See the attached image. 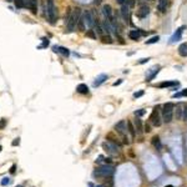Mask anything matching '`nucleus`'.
Instances as JSON below:
<instances>
[{
	"label": "nucleus",
	"mask_w": 187,
	"mask_h": 187,
	"mask_svg": "<svg viewBox=\"0 0 187 187\" xmlns=\"http://www.w3.org/2000/svg\"><path fill=\"white\" fill-rule=\"evenodd\" d=\"M174 110L175 106L172 102H166L162 105V110H161V116H162V121L170 123L174 119Z\"/></svg>",
	"instance_id": "f257e3e1"
},
{
	"label": "nucleus",
	"mask_w": 187,
	"mask_h": 187,
	"mask_svg": "<svg viewBox=\"0 0 187 187\" xmlns=\"http://www.w3.org/2000/svg\"><path fill=\"white\" fill-rule=\"evenodd\" d=\"M165 187H174L172 185H167V186H165Z\"/></svg>",
	"instance_id": "c03bdc74"
},
{
	"label": "nucleus",
	"mask_w": 187,
	"mask_h": 187,
	"mask_svg": "<svg viewBox=\"0 0 187 187\" xmlns=\"http://www.w3.org/2000/svg\"><path fill=\"white\" fill-rule=\"evenodd\" d=\"M115 131L117 132V134L122 135V136H126V132H127V123H126V121H123V120L119 121L115 125Z\"/></svg>",
	"instance_id": "423d86ee"
},
{
	"label": "nucleus",
	"mask_w": 187,
	"mask_h": 187,
	"mask_svg": "<svg viewBox=\"0 0 187 187\" xmlns=\"http://www.w3.org/2000/svg\"><path fill=\"white\" fill-rule=\"evenodd\" d=\"M129 36L131 40H138L140 37H141V31L140 30H131L129 33Z\"/></svg>",
	"instance_id": "6ab92c4d"
},
{
	"label": "nucleus",
	"mask_w": 187,
	"mask_h": 187,
	"mask_svg": "<svg viewBox=\"0 0 187 187\" xmlns=\"http://www.w3.org/2000/svg\"><path fill=\"white\" fill-rule=\"evenodd\" d=\"M150 131H151V125H150V123H145L144 132H150Z\"/></svg>",
	"instance_id": "473e14b6"
},
{
	"label": "nucleus",
	"mask_w": 187,
	"mask_h": 187,
	"mask_svg": "<svg viewBox=\"0 0 187 187\" xmlns=\"http://www.w3.org/2000/svg\"><path fill=\"white\" fill-rule=\"evenodd\" d=\"M122 82V80H119V81H116V82H114L112 85H114V86H117V85H120Z\"/></svg>",
	"instance_id": "79ce46f5"
},
{
	"label": "nucleus",
	"mask_w": 187,
	"mask_h": 187,
	"mask_svg": "<svg viewBox=\"0 0 187 187\" xmlns=\"http://www.w3.org/2000/svg\"><path fill=\"white\" fill-rule=\"evenodd\" d=\"M144 94H145V92H144L142 90H141V91H137V92H135V94H134V97H135V99H137V97H141V96L144 95Z\"/></svg>",
	"instance_id": "f704fd0d"
},
{
	"label": "nucleus",
	"mask_w": 187,
	"mask_h": 187,
	"mask_svg": "<svg viewBox=\"0 0 187 187\" xmlns=\"http://www.w3.org/2000/svg\"><path fill=\"white\" fill-rule=\"evenodd\" d=\"M176 108V119L177 120H182V116H183V105L182 104H177Z\"/></svg>",
	"instance_id": "ddd939ff"
},
{
	"label": "nucleus",
	"mask_w": 187,
	"mask_h": 187,
	"mask_svg": "<svg viewBox=\"0 0 187 187\" xmlns=\"http://www.w3.org/2000/svg\"><path fill=\"white\" fill-rule=\"evenodd\" d=\"M182 121H187V104L183 105V116H182Z\"/></svg>",
	"instance_id": "c85d7f7f"
},
{
	"label": "nucleus",
	"mask_w": 187,
	"mask_h": 187,
	"mask_svg": "<svg viewBox=\"0 0 187 187\" xmlns=\"http://www.w3.org/2000/svg\"><path fill=\"white\" fill-rule=\"evenodd\" d=\"M100 3H101V0H95V4H97V5H99Z\"/></svg>",
	"instance_id": "37998d69"
},
{
	"label": "nucleus",
	"mask_w": 187,
	"mask_h": 187,
	"mask_svg": "<svg viewBox=\"0 0 187 187\" xmlns=\"http://www.w3.org/2000/svg\"><path fill=\"white\" fill-rule=\"evenodd\" d=\"M149 14H150V7L147 6L146 4H141V5H140L138 10H137V13H136L137 18H140V19H144V18H146Z\"/></svg>",
	"instance_id": "1a4fd4ad"
},
{
	"label": "nucleus",
	"mask_w": 187,
	"mask_h": 187,
	"mask_svg": "<svg viewBox=\"0 0 187 187\" xmlns=\"http://www.w3.org/2000/svg\"><path fill=\"white\" fill-rule=\"evenodd\" d=\"M183 26H181V28H178L177 29V31L175 33V35L171 37V43H175V41H177V40H180V37H181V35H182V31H183Z\"/></svg>",
	"instance_id": "aec40b11"
},
{
	"label": "nucleus",
	"mask_w": 187,
	"mask_h": 187,
	"mask_svg": "<svg viewBox=\"0 0 187 187\" xmlns=\"http://www.w3.org/2000/svg\"><path fill=\"white\" fill-rule=\"evenodd\" d=\"M28 6L30 7V10H31V13H33V14L37 13V0H29Z\"/></svg>",
	"instance_id": "dca6fc26"
},
{
	"label": "nucleus",
	"mask_w": 187,
	"mask_h": 187,
	"mask_svg": "<svg viewBox=\"0 0 187 187\" xmlns=\"http://www.w3.org/2000/svg\"><path fill=\"white\" fill-rule=\"evenodd\" d=\"M151 142H152V146L155 147L156 150H161L162 149V144H161V140H160L159 136H153Z\"/></svg>",
	"instance_id": "2eb2a0df"
},
{
	"label": "nucleus",
	"mask_w": 187,
	"mask_h": 187,
	"mask_svg": "<svg viewBox=\"0 0 187 187\" xmlns=\"http://www.w3.org/2000/svg\"><path fill=\"white\" fill-rule=\"evenodd\" d=\"M19 144H20V138H15L14 141L11 142V145H13V146H16V145H19Z\"/></svg>",
	"instance_id": "4c0bfd02"
},
{
	"label": "nucleus",
	"mask_w": 187,
	"mask_h": 187,
	"mask_svg": "<svg viewBox=\"0 0 187 187\" xmlns=\"http://www.w3.org/2000/svg\"><path fill=\"white\" fill-rule=\"evenodd\" d=\"M0 183H1V186H6V185H9V183H10V178H9V177H4Z\"/></svg>",
	"instance_id": "c756f323"
},
{
	"label": "nucleus",
	"mask_w": 187,
	"mask_h": 187,
	"mask_svg": "<svg viewBox=\"0 0 187 187\" xmlns=\"http://www.w3.org/2000/svg\"><path fill=\"white\" fill-rule=\"evenodd\" d=\"M134 125H135V129H136V132L137 134H141V132H144V125H142V121L140 117H137L136 116V119L134 121Z\"/></svg>",
	"instance_id": "f8f14e48"
},
{
	"label": "nucleus",
	"mask_w": 187,
	"mask_h": 187,
	"mask_svg": "<svg viewBox=\"0 0 187 187\" xmlns=\"http://www.w3.org/2000/svg\"><path fill=\"white\" fill-rule=\"evenodd\" d=\"M16 187H22V186H16Z\"/></svg>",
	"instance_id": "49530a36"
},
{
	"label": "nucleus",
	"mask_w": 187,
	"mask_h": 187,
	"mask_svg": "<svg viewBox=\"0 0 187 187\" xmlns=\"http://www.w3.org/2000/svg\"><path fill=\"white\" fill-rule=\"evenodd\" d=\"M175 85H178V82L177 81H163L159 84V88H170V86H175Z\"/></svg>",
	"instance_id": "b1692460"
},
{
	"label": "nucleus",
	"mask_w": 187,
	"mask_h": 187,
	"mask_svg": "<svg viewBox=\"0 0 187 187\" xmlns=\"http://www.w3.org/2000/svg\"><path fill=\"white\" fill-rule=\"evenodd\" d=\"M145 110H138V111H135V115L137 116V117H140V116H142V115H145Z\"/></svg>",
	"instance_id": "c9c22d12"
},
{
	"label": "nucleus",
	"mask_w": 187,
	"mask_h": 187,
	"mask_svg": "<svg viewBox=\"0 0 187 187\" xmlns=\"http://www.w3.org/2000/svg\"><path fill=\"white\" fill-rule=\"evenodd\" d=\"M46 4V16L50 24H55L56 20V7H55V1L54 0H45Z\"/></svg>",
	"instance_id": "7ed1b4c3"
},
{
	"label": "nucleus",
	"mask_w": 187,
	"mask_h": 187,
	"mask_svg": "<svg viewBox=\"0 0 187 187\" xmlns=\"http://www.w3.org/2000/svg\"><path fill=\"white\" fill-rule=\"evenodd\" d=\"M125 1H126V0H116V3L120 4V5H123V4H125Z\"/></svg>",
	"instance_id": "a19ab883"
},
{
	"label": "nucleus",
	"mask_w": 187,
	"mask_h": 187,
	"mask_svg": "<svg viewBox=\"0 0 187 187\" xmlns=\"http://www.w3.org/2000/svg\"><path fill=\"white\" fill-rule=\"evenodd\" d=\"M15 171H16V165H13L10 167V174H15Z\"/></svg>",
	"instance_id": "58836bf2"
},
{
	"label": "nucleus",
	"mask_w": 187,
	"mask_h": 187,
	"mask_svg": "<svg viewBox=\"0 0 187 187\" xmlns=\"http://www.w3.org/2000/svg\"><path fill=\"white\" fill-rule=\"evenodd\" d=\"M101 40H102V43H107V44H112V37L110 36V34H107V35H102V36H101Z\"/></svg>",
	"instance_id": "bb28decb"
},
{
	"label": "nucleus",
	"mask_w": 187,
	"mask_h": 187,
	"mask_svg": "<svg viewBox=\"0 0 187 187\" xmlns=\"http://www.w3.org/2000/svg\"><path fill=\"white\" fill-rule=\"evenodd\" d=\"M106 80H107V75H106V74H100V75L96 77V80L94 81V86L97 88V86H100L101 84H104Z\"/></svg>",
	"instance_id": "9b49d317"
},
{
	"label": "nucleus",
	"mask_w": 187,
	"mask_h": 187,
	"mask_svg": "<svg viewBox=\"0 0 187 187\" xmlns=\"http://www.w3.org/2000/svg\"><path fill=\"white\" fill-rule=\"evenodd\" d=\"M180 94H181V96H187V89H183Z\"/></svg>",
	"instance_id": "ea45409f"
},
{
	"label": "nucleus",
	"mask_w": 187,
	"mask_h": 187,
	"mask_svg": "<svg viewBox=\"0 0 187 187\" xmlns=\"http://www.w3.org/2000/svg\"><path fill=\"white\" fill-rule=\"evenodd\" d=\"M178 54L183 58L187 56V43H183V44H181L180 46H178Z\"/></svg>",
	"instance_id": "4be33fe9"
},
{
	"label": "nucleus",
	"mask_w": 187,
	"mask_h": 187,
	"mask_svg": "<svg viewBox=\"0 0 187 187\" xmlns=\"http://www.w3.org/2000/svg\"><path fill=\"white\" fill-rule=\"evenodd\" d=\"M126 1H127L129 7H134V6H135V4H136V0H126Z\"/></svg>",
	"instance_id": "72a5a7b5"
},
{
	"label": "nucleus",
	"mask_w": 187,
	"mask_h": 187,
	"mask_svg": "<svg viewBox=\"0 0 187 187\" xmlns=\"http://www.w3.org/2000/svg\"><path fill=\"white\" fill-rule=\"evenodd\" d=\"M102 13L105 15V18L112 24V22L115 21V19H114V14H112V7H111L110 4H105L102 6Z\"/></svg>",
	"instance_id": "0eeeda50"
},
{
	"label": "nucleus",
	"mask_w": 187,
	"mask_h": 187,
	"mask_svg": "<svg viewBox=\"0 0 187 187\" xmlns=\"http://www.w3.org/2000/svg\"><path fill=\"white\" fill-rule=\"evenodd\" d=\"M121 15H122V19L125 21L129 20V5L127 4H123L121 7Z\"/></svg>",
	"instance_id": "a211bd4d"
},
{
	"label": "nucleus",
	"mask_w": 187,
	"mask_h": 187,
	"mask_svg": "<svg viewBox=\"0 0 187 187\" xmlns=\"http://www.w3.org/2000/svg\"><path fill=\"white\" fill-rule=\"evenodd\" d=\"M6 119H1L0 120V130H4L5 129V126H6Z\"/></svg>",
	"instance_id": "7c9ffc66"
},
{
	"label": "nucleus",
	"mask_w": 187,
	"mask_h": 187,
	"mask_svg": "<svg viewBox=\"0 0 187 187\" xmlns=\"http://www.w3.org/2000/svg\"><path fill=\"white\" fill-rule=\"evenodd\" d=\"M160 70H161V66H156V67L153 69V73H152L150 76H147V77H146V81H151V80L153 79V77H155L156 75L159 74V71H160Z\"/></svg>",
	"instance_id": "393cba45"
},
{
	"label": "nucleus",
	"mask_w": 187,
	"mask_h": 187,
	"mask_svg": "<svg viewBox=\"0 0 187 187\" xmlns=\"http://www.w3.org/2000/svg\"><path fill=\"white\" fill-rule=\"evenodd\" d=\"M167 4H168L167 0H159V3H157V10H160L161 13H165L166 9H167Z\"/></svg>",
	"instance_id": "4468645a"
},
{
	"label": "nucleus",
	"mask_w": 187,
	"mask_h": 187,
	"mask_svg": "<svg viewBox=\"0 0 187 187\" xmlns=\"http://www.w3.org/2000/svg\"><path fill=\"white\" fill-rule=\"evenodd\" d=\"M149 60H150L149 58H144V59H141V60H140V61L137 62V64H145V62H147Z\"/></svg>",
	"instance_id": "e433bc0d"
},
{
	"label": "nucleus",
	"mask_w": 187,
	"mask_h": 187,
	"mask_svg": "<svg viewBox=\"0 0 187 187\" xmlns=\"http://www.w3.org/2000/svg\"><path fill=\"white\" fill-rule=\"evenodd\" d=\"M81 15H82L81 14V9H79V7L74 9L73 13L70 14V16L66 19V21H67V31H69V33H71V31L75 30V28L77 25V21H79Z\"/></svg>",
	"instance_id": "f03ea898"
},
{
	"label": "nucleus",
	"mask_w": 187,
	"mask_h": 187,
	"mask_svg": "<svg viewBox=\"0 0 187 187\" xmlns=\"http://www.w3.org/2000/svg\"><path fill=\"white\" fill-rule=\"evenodd\" d=\"M102 147L105 149L106 152H110V153H112V155H117V153H119V151H114V150L117 149V145H115V144L104 142V144H102Z\"/></svg>",
	"instance_id": "9d476101"
},
{
	"label": "nucleus",
	"mask_w": 187,
	"mask_h": 187,
	"mask_svg": "<svg viewBox=\"0 0 187 187\" xmlns=\"http://www.w3.org/2000/svg\"><path fill=\"white\" fill-rule=\"evenodd\" d=\"M1 150H3V147H1V146H0V151H1Z\"/></svg>",
	"instance_id": "a18cd8bd"
},
{
	"label": "nucleus",
	"mask_w": 187,
	"mask_h": 187,
	"mask_svg": "<svg viewBox=\"0 0 187 187\" xmlns=\"http://www.w3.org/2000/svg\"><path fill=\"white\" fill-rule=\"evenodd\" d=\"M160 40V36H153V37H151L150 40H147L146 41V45H150V44H155V43H157Z\"/></svg>",
	"instance_id": "cd10ccee"
},
{
	"label": "nucleus",
	"mask_w": 187,
	"mask_h": 187,
	"mask_svg": "<svg viewBox=\"0 0 187 187\" xmlns=\"http://www.w3.org/2000/svg\"><path fill=\"white\" fill-rule=\"evenodd\" d=\"M82 18H84V21H85V25H86L88 28H92L94 24H95V19H94L92 16V13L90 10H85L82 13Z\"/></svg>",
	"instance_id": "39448f33"
},
{
	"label": "nucleus",
	"mask_w": 187,
	"mask_h": 187,
	"mask_svg": "<svg viewBox=\"0 0 187 187\" xmlns=\"http://www.w3.org/2000/svg\"><path fill=\"white\" fill-rule=\"evenodd\" d=\"M127 131H129V134L131 135V137L134 138L136 136V129H135V125L132 123L131 121H127Z\"/></svg>",
	"instance_id": "412c9836"
},
{
	"label": "nucleus",
	"mask_w": 187,
	"mask_h": 187,
	"mask_svg": "<svg viewBox=\"0 0 187 187\" xmlns=\"http://www.w3.org/2000/svg\"><path fill=\"white\" fill-rule=\"evenodd\" d=\"M150 123L152 125V126H156V127H159L160 125L162 123V116H161V112H160V106H155L153 107V110L150 115Z\"/></svg>",
	"instance_id": "20e7f679"
},
{
	"label": "nucleus",
	"mask_w": 187,
	"mask_h": 187,
	"mask_svg": "<svg viewBox=\"0 0 187 187\" xmlns=\"http://www.w3.org/2000/svg\"><path fill=\"white\" fill-rule=\"evenodd\" d=\"M114 172V167L112 166H101L100 168H97V172H95V175L97 176H107V175H111Z\"/></svg>",
	"instance_id": "6e6552de"
},
{
	"label": "nucleus",
	"mask_w": 187,
	"mask_h": 187,
	"mask_svg": "<svg viewBox=\"0 0 187 187\" xmlns=\"http://www.w3.org/2000/svg\"><path fill=\"white\" fill-rule=\"evenodd\" d=\"M76 91L79 94H82V95H86V94H89V88H88V85L80 84V85H77Z\"/></svg>",
	"instance_id": "f3484780"
},
{
	"label": "nucleus",
	"mask_w": 187,
	"mask_h": 187,
	"mask_svg": "<svg viewBox=\"0 0 187 187\" xmlns=\"http://www.w3.org/2000/svg\"><path fill=\"white\" fill-rule=\"evenodd\" d=\"M88 36H90L91 39H96V35L94 34V30H88V33H86Z\"/></svg>",
	"instance_id": "2f4dec72"
},
{
	"label": "nucleus",
	"mask_w": 187,
	"mask_h": 187,
	"mask_svg": "<svg viewBox=\"0 0 187 187\" xmlns=\"http://www.w3.org/2000/svg\"><path fill=\"white\" fill-rule=\"evenodd\" d=\"M54 50H55V51H58V52H61V54H64L65 56H67L69 54H70L67 49H65V48H61V46H54Z\"/></svg>",
	"instance_id": "a878e982"
},
{
	"label": "nucleus",
	"mask_w": 187,
	"mask_h": 187,
	"mask_svg": "<svg viewBox=\"0 0 187 187\" xmlns=\"http://www.w3.org/2000/svg\"><path fill=\"white\" fill-rule=\"evenodd\" d=\"M14 1H15V6H16L18 9H22V7L28 6L29 0H14Z\"/></svg>",
	"instance_id": "5701e85b"
}]
</instances>
